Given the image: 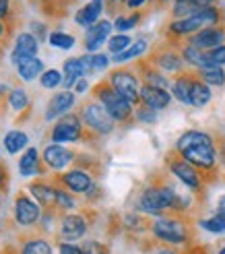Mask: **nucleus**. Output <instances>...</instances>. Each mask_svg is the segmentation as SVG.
<instances>
[{"label":"nucleus","mask_w":225,"mask_h":254,"mask_svg":"<svg viewBox=\"0 0 225 254\" xmlns=\"http://www.w3.org/2000/svg\"><path fill=\"white\" fill-rule=\"evenodd\" d=\"M176 151L180 153L182 159H186L196 170H213L217 163V151L213 136L203 130H188L184 132L178 143Z\"/></svg>","instance_id":"nucleus-1"},{"label":"nucleus","mask_w":225,"mask_h":254,"mask_svg":"<svg viewBox=\"0 0 225 254\" xmlns=\"http://www.w3.org/2000/svg\"><path fill=\"white\" fill-rule=\"evenodd\" d=\"M180 194L176 192L173 186L161 184V186H149L143 190V194L139 198V209L151 215H159L161 211L168 209H178Z\"/></svg>","instance_id":"nucleus-2"},{"label":"nucleus","mask_w":225,"mask_h":254,"mask_svg":"<svg viewBox=\"0 0 225 254\" xmlns=\"http://www.w3.org/2000/svg\"><path fill=\"white\" fill-rule=\"evenodd\" d=\"M95 97H97L99 104H102V106L110 112V116L114 118L116 122H126V120H130L132 112H134V110H132V104L124 99L110 83H99V85L95 87Z\"/></svg>","instance_id":"nucleus-3"},{"label":"nucleus","mask_w":225,"mask_h":254,"mask_svg":"<svg viewBox=\"0 0 225 254\" xmlns=\"http://www.w3.org/2000/svg\"><path fill=\"white\" fill-rule=\"evenodd\" d=\"M151 232L157 240L166 244H184L188 240L190 232H188V225L184 221L176 219V217H159L153 221L151 225Z\"/></svg>","instance_id":"nucleus-4"},{"label":"nucleus","mask_w":225,"mask_h":254,"mask_svg":"<svg viewBox=\"0 0 225 254\" xmlns=\"http://www.w3.org/2000/svg\"><path fill=\"white\" fill-rule=\"evenodd\" d=\"M81 118H83L87 128H91L97 134H110L114 130V124H116V120L110 116V112L99 104V101H89V104L83 108Z\"/></svg>","instance_id":"nucleus-5"},{"label":"nucleus","mask_w":225,"mask_h":254,"mask_svg":"<svg viewBox=\"0 0 225 254\" xmlns=\"http://www.w3.org/2000/svg\"><path fill=\"white\" fill-rule=\"evenodd\" d=\"M116 91L134 106L136 101H141V83L136 79V74H132L130 70H116L110 74V81H108Z\"/></svg>","instance_id":"nucleus-6"},{"label":"nucleus","mask_w":225,"mask_h":254,"mask_svg":"<svg viewBox=\"0 0 225 254\" xmlns=\"http://www.w3.org/2000/svg\"><path fill=\"white\" fill-rule=\"evenodd\" d=\"M81 136H83V122L79 116H74V114L62 116L52 128V141L58 145L60 143H77Z\"/></svg>","instance_id":"nucleus-7"},{"label":"nucleus","mask_w":225,"mask_h":254,"mask_svg":"<svg viewBox=\"0 0 225 254\" xmlns=\"http://www.w3.org/2000/svg\"><path fill=\"white\" fill-rule=\"evenodd\" d=\"M169 170L188 190H192V192L201 190V176H198V172H196V168L192 166V163L178 157V159L169 161Z\"/></svg>","instance_id":"nucleus-8"},{"label":"nucleus","mask_w":225,"mask_h":254,"mask_svg":"<svg viewBox=\"0 0 225 254\" xmlns=\"http://www.w3.org/2000/svg\"><path fill=\"white\" fill-rule=\"evenodd\" d=\"M42 205L37 200H31L27 196H17L15 200V219L19 225H33L42 217Z\"/></svg>","instance_id":"nucleus-9"},{"label":"nucleus","mask_w":225,"mask_h":254,"mask_svg":"<svg viewBox=\"0 0 225 254\" xmlns=\"http://www.w3.org/2000/svg\"><path fill=\"white\" fill-rule=\"evenodd\" d=\"M190 44L201 48L203 52H209V50H215L219 46H225V29L223 27H205L201 31H196L190 37Z\"/></svg>","instance_id":"nucleus-10"},{"label":"nucleus","mask_w":225,"mask_h":254,"mask_svg":"<svg viewBox=\"0 0 225 254\" xmlns=\"http://www.w3.org/2000/svg\"><path fill=\"white\" fill-rule=\"evenodd\" d=\"M112 27H114V23H110V21H97L95 25H91L85 33V50L95 52V50H99L106 42H110Z\"/></svg>","instance_id":"nucleus-11"},{"label":"nucleus","mask_w":225,"mask_h":254,"mask_svg":"<svg viewBox=\"0 0 225 254\" xmlns=\"http://www.w3.org/2000/svg\"><path fill=\"white\" fill-rule=\"evenodd\" d=\"M141 101L143 106L149 110H166L171 101V93L166 91V89H159V87H151V85H143L141 87Z\"/></svg>","instance_id":"nucleus-12"},{"label":"nucleus","mask_w":225,"mask_h":254,"mask_svg":"<svg viewBox=\"0 0 225 254\" xmlns=\"http://www.w3.org/2000/svg\"><path fill=\"white\" fill-rule=\"evenodd\" d=\"M85 232H87V221L81 215H66L60 223V238L64 242H70V244L77 242V240L85 236Z\"/></svg>","instance_id":"nucleus-13"},{"label":"nucleus","mask_w":225,"mask_h":254,"mask_svg":"<svg viewBox=\"0 0 225 254\" xmlns=\"http://www.w3.org/2000/svg\"><path fill=\"white\" fill-rule=\"evenodd\" d=\"M44 161H46V166L48 168H52V170H64L68 163L74 159V153L68 149H64L62 145L54 143V145H48L44 149Z\"/></svg>","instance_id":"nucleus-14"},{"label":"nucleus","mask_w":225,"mask_h":254,"mask_svg":"<svg viewBox=\"0 0 225 254\" xmlns=\"http://www.w3.org/2000/svg\"><path fill=\"white\" fill-rule=\"evenodd\" d=\"M74 106V93L70 91H62V93H56L48 104V110H46V120H54V118H62L72 110Z\"/></svg>","instance_id":"nucleus-15"},{"label":"nucleus","mask_w":225,"mask_h":254,"mask_svg":"<svg viewBox=\"0 0 225 254\" xmlns=\"http://www.w3.org/2000/svg\"><path fill=\"white\" fill-rule=\"evenodd\" d=\"M62 184H64L68 190H72V192H79V194L89 192L91 188H95L93 178L83 170H70L66 174H62Z\"/></svg>","instance_id":"nucleus-16"},{"label":"nucleus","mask_w":225,"mask_h":254,"mask_svg":"<svg viewBox=\"0 0 225 254\" xmlns=\"http://www.w3.org/2000/svg\"><path fill=\"white\" fill-rule=\"evenodd\" d=\"M37 48H40V42H37V37L33 33H21L15 42V50H12V62L19 64L21 60L35 56Z\"/></svg>","instance_id":"nucleus-17"},{"label":"nucleus","mask_w":225,"mask_h":254,"mask_svg":"<svg viewBox=\"0 0 225 254\" xmlns=\"http://www.w3.org/2000/svg\"><path fill=\"white\" fill-rule=\"evenodd\" d=\"M102 10H104V0H91L89 4H85V6L77 12L74 21H77V25H81V27L89 29L91 25H95V23L99 21V15H102Z\"/></svg>","instance_id":"nucleus-18"},{"label":"nucleus","mask_w":225,"mask_h":254,"mask_svg":"<svg viewBox=\"0 0 225 254\" xmlns=\"http://www.w3.org/2000/svg\"><path fill=\"white\" fill-rule=\"evenodd\" d=\"M17 70H19V77L23 81H33L35 77L44 74V62L37 58V56H31V58H25L17 64Z\"/></svg>","instance_id":"nucleus-19"},{"label":"nucleus","mask_w":225,"mask_h":254,"mask_svg":"<svg viewBox=\"0 0 225 254\" xmlns=\"http://www.w3.org/2000/svg\"><path fill=\"white\" fill-rule=\"evenodd\" d=\"M153 62L155 64L164 70V72H180L182 70V66H184V58L180 56V54H176V52H161V54H157L155 58H153Z\"/></svg>","instance_id":"nucleus-20"},{"label":"nucleus","mask_w":225,"mask_h":254,"mask_svg":"<svg viewBox=\"0 0 225 254\" xmlns=\"http://www.w3.org/2000/svg\"><path fill=\"white\" fill-rule=\"evenodd\" d=\"M203 29V23L198 21L196 15H190V17H186V19H176L171 25H169V31L173 35H194L196 31H201Z\"/></svg>","instance_id":"nucleus-21"},{"label":"nucleus","mask_w":225,"mask_h":254,"mask_svg":"<svg viewBox=\"0 0 225 254\" xmlns=\"http://www.w3.org/2000/svg\"><path fill=\"white\" fill-rule=\"evenodd\" d=\"M211 97H213V93H211V89L207 83H203L201 79H194L192 81V89H190V106L194 108H205Z\"/></svg>","instance_id":"nucleus-22"},{"label":"nucleus","mask_w":225,"mask_h":254,"mask_svg":"<svg viewBox=\"0 0 225 254\" xmlns=\"http://www.w3.org/2000/svg\"><path fill=\"white\" fill-rule=\"evenodd\" d=\"M29 192L33 194V198L40 202L42 207H50V205H56V192L58 188H52L48 184H31L29 186Z\"/></svg>","instance_id":"nucleus-23"},{"label":"nucleus","mask_w":225,"mask_h":254,"mask_svg":"<svg viewBox=\"0 0 225 254\" xmlns=\"http://www.w3.org/2000/svg\"><path fill=\"white\" fill-rule=\"evenodd\" d=\"M192 77H188V74H180V77L171 83V93L173 97H176L178 101H182V104H188L190 106V89H192Z\"/></svg>","instance_id":"nucleus-24"},{"label":"nucleus","mask_w":225,"mask_h":254,"mask_svg":"<svg viewBox=\"0 0 225 254\" xmlns=\"http://www.w3.org/2000/svg\"><path fill=\"white\" fill-rule=\"evenodd\" d=\"M64 72H66V77H64V87H66V89H72L74 85H77V81L83 77V74H87L81 58H70V60H66V62H64Z\"/></svg>","instance_id":"nucleus-25"},{"label":"nucleus","mask_w":225,"mask_h":254,"mask_svg":"<svg viewBox=\"0 0 225 254\" xmlns=\"http://www.w3.org/2000/svg\"><path fill=\"white\" fill-rule=\"evenodd\" d=\"M37 168H40V153L35 147H29L19 159V170L23 176H33L37 174Z\"/></svg>","instance_id":"nucleus-26"},{"label":"nucleus","mask_w":225,"mask_h":254,"mask_svg":"<svg viewBox=\"0 0 225 254\" xmlns=\"http://www.w3.org/2000/svg\"><path fill=\"white\" fill-rule=\"evenodd\" d=\"M182 58H184V62H188V64L196 66L198 70L207 68V54L203 52L201 48H196V46H192V44H188V46L182 48Z\"/></svg>","instance_id":"nucleus-27"},{"label":"nucleus","mask_w":225,"mask_h":254,"mask_svg":"<svg viewBox=\"0 0 225 254\" xmlns=\"http://www.w3.org/2000/svg\"><path fill=\"white\" fill-rule=\"evenodd\" d=\"M198 79L209 87H223L225 85V70L221 66H209L198 70Z\"/></svg>","instance_id":"nucleus-28"},{"label":"nucleus","mask_w":225,"mask_h":254,"mask_svg":"<svg viewBox=\"0 0 225 254\" xmlns=\"http://www.w3.org/2000/svg\"><path fill=\"white\" fill-rule=\"evenodd\" d=\"M27 134L25 132H21V130H10V132H6V136H4V147H6V151L8 153H19L21 149H25L27 147Z\"/></svg>","instance_id":"nucleus-29"},{"label":"nucleus","mask_w":225,"mask_h":254,"mask_svg":"<svg viewBox=\"0 0 225 254\" xmlns=\"http://www.w3.org/2000/svg\"><path fill=\"white\" fill-rule=\"evenodd\" d=\"M147 52V42L145 40H139V42H134L130 48H126L122 54H116L114 58H112V62H116V64H120V62H128L132 58H139Z\"/></svg>","instance_id":"nucleus-30"},{"label":"nucleus","mask_w":225,"mask_h":254,"mask_svg":"<svg viewBox=\"0 0 225 254\" xmlns=\"http://www.w3.org/2000/svg\"><path fill=\"white\" fill-rule=\"evenodd\" d=\"M132 46V40L126 35V33H118L114 37H110V42H108V48H110V52L112 54H122L126 48Z\"/></svg>","instance_id":"nucleus-31"},{"label":"nucleus","mask_w":225,"mask_h":254,"mask_svg":"<svg viewBox=\"0 0 225 254\" xmlns=\"http://www.w3.org/2000/svg\"><path fill=\"white\" fill-rule=\"evenodd\" d=\"M48 42H50V46H54V48L70 50V48L74 46V37L68 35V33H62V31H54V33H50Z\"/></svg>","instance_id":"nucleus-32"},{"label":"nucleus","mask_w":225,"mask_h":254,"mask_svg":"<svg viewBox=\"0 0 225 254\" xmlns=\"http://www.w3.org/2000/svg\"><path fill=\"white\" fill-rule=\"evenodd\" d=\"M143 77H145V85H151V87H159V89H168L169 87V81L168 77H164V72H159L155 68H149L147 72H143Z\"/></svg>","instance_id":"nucleus-33"},{"label":"nucleus","mask_w":225,"mask_h":254,"mask_svg":"<svg viewBox=\"0 0 225 254\" xmlns=\"http://www.w3.org/2000/svg\"><path fill=\"white\" fill-rule=\"evenodd\" d=\"M8 106L12 108V110H17V112H21V110H25L29 106V99H27V93L23 91V89H12V91L8 93Z\"/></svg>","instance_id":"nucleus-34"},{"label":"nucleus","mask_w":225,"mask_h":254,"mask_svg":"<svg viewBox=\"0 0 225 254\" xmlns=\"http://www.w3.org/2000/svg\"><path fill=\"white\" fill-rule=\"evenodd\" d=\"M21 254H52V246L46 240H31V242L23 246Z\"/></svg>","instance_id":"nucleus-35"},{"label":"nucleus","mask_w":225,"mask_h":254,"mask_svg":"<svg viewBox=\"0 0 225 254\" xmlns=\"http://www.w3.org/2000/svg\"><path fill=\"white\" fill-rule=\"evenodd\" d=\"M40 83H42L44 89H56V87L62 83V72L56 70V68L44 70V74L40 77Z\"/></svg>","instance_id":"nucleus-36"},{"label":"nucleus","mask_w":225,"mask_h":254,"mask_svg":"<svg viewBox=\"0 0 225 254\" xmlns=\"http://www.w3.org/2000/svg\"><path fill=\"white\" fill-rule=\"evenodd\" d=\"M198 225H201L203 230L211 232V234H223L225 232V219L219 217V215H215V217H211V219L198 221Z\"/></svg>","instance_id":"nucleus-37"},{"label":"nucleus","mask_w":225,"mask_h":254,"mask_svg":"<svg viewBox=\"0 0 225 254\" xmlns=\"http://www.w3.org/2000/svg\"><path fill=\"white\" fill-rule=\"evenodd\" d=\"M207 54V68L209 66H223L225 64V46H219L215 50H209Z\"/></svg>","instance_id":"nucleus-38"},{"label":"nucleus","mask_w":225,"mask_h":254,"mask_svg":"<svg viewBox=\"0 0 225 254\" xmlns=\"http://www.w3.org/2000/svg\"><path fill=\"white\" fill-rule=\"evenodd\" d=\"M139 21H141V15H132V17H118V19H116V23H114V27H116L118 31H128V29H132Z\"/></svg>","instance_id":"nucleus-39"},{"label":"nucleus","mask_w":225,"mask_h":254,"mask_svg":"<svg viewBox=\"0 0 225 254\" xmlns=\"http://www.w3.org/2000/svg\"><path fill=\"white\" fill-rule=\"evenodd\" d=\"M56 205L60 209H74L77 207V202H74V198L66 192V190H58L56 192Z\"/></svg>","instance_id":"nucleus-40"},{"label":"nucleus","mask_w":225,"mask_h":254,"mask_svg":"<svg viewBox=\"0 0 225 254\" xmlns=\"http://www.w3.org/2000/svg\"><path fill=\"white\" fill-rule=\"evenodd\" d=\"M136 120L139 122H145V124H153L157 120V112L155 110H149V108H139L136 110Z\"/></svg>","instance_id":"nucleus-41"},{"label":"nucleus","mask_w":225,"mask_h":254,"mask_svg":"<svg viewBox=\"0 0 225 254\" xmlns=\"http://www.w3.org/2000/svg\"><path fill=\"white\" fill-rule=\"evenodd\" d=\"M83 254H108V248L99 242H87L83 246Z\"/></svg>","instance_id":"nucleus-42"},{"label":"nucleus","mask_w":225,"mask_h":254,"mask_svg":"<svg viewBox=\"0 0 225 254\" xmlns=\"http://www.w3.org/2000/svg\"><path fill=\"white\" fill-rule=\"evenodd\" d=\"M60 254H83V248L74 246L70 242H64V244H60Z\"/></svg>","instance_id":"nucleus-43"},{"label":"nucleus","mask_w":225,"mask_h":254,"mask_svg":"<svg viewBox=\"0 0 225 254\" xmlns=\"http://www.w3.org/2000/svg\"><path fill=\"white\" fill-rule=\"evenodd\" d=\"M74 89H77V93H85L87 89H89V83H87L85 79H79L77 85H74Z\"/></svg>","instance_id":"nucleus-44"},{"label":"nucleus","mask_w":225,"mask_h":254,"mask_svg":"<svg viewBox=\"0 0 225 254\" xmlns=\"http://www.w3.org/2000/svg\"><path fill=\"white\" fill-rule=\"evenodd\" d=\"M217 215L225 219V194H223V196L219 198V202H217Z\"/></svg>","instance_id":"nucleus-45"},{"label":"nucleus","mask_w":225,"mask_h":254,"mask_svg":"<svg viewBox=\"0 0 225 254\" xmlns=\"http://www.w3.org/2000/svg\"><path fill=\"white\" fill-rule=\"evenodd\" d=\"M145 2H147V0H126V6L132 8V10H136V8H141Z\"/></svg>","instance_id":"nucleus-46"},{"label":"nucleus","mask_w":225,"mask_h":254,"mask_svg":"<svg viewBox=\"0 0 225 254\" xmlns=\"http://www.w3.org/2000/svg\"><path fill=\"white\" fill-rule=\"evenodd\" d=\"M190 2H192L194 6H198V8H201V6H211V4L215 2V0H190Z\"/></svg>","instance_id":"nucleus-47"},{"label":"nucleus","mask_w":225,"mask_h":254,"mask_svg":"<svg viewBox=\"0 0 225 254\" xmlns=\"http://www.w3.org/2000/svg\"><path fill=\"white\" fill-rule=\"evenodd\" d=\"M6 12H8V2L6 0H0V19L6 17Z\"/></svg>","instance_id":"nucleus-48"},{"label":"nucleus","mask_w":225,"mask_h":254,"mask_svg":"<svg viewBox=\"0 0 225 254\" xmlns=\"http://www.w3.org/2000/svg\"><path fill=\"white\" fill-rule=\"evenodd\" d=\"M157 254H178L176 250H171V248H164V250H159Z\"/></svg>","instance_id":"nucleus-49"},{"label":"nucleus","mask_w":225,"mask_h":254,"mask_svg":"<svg viewBox=\"0 0 225 254\" xmlns=\"http://www.w3.org/2000/svg\"><path fill=\"white\" fill-rule=\"evenodd\" d=\"M2 33H4V23L0 21V37H2Z\"/></svg>","instance_id":"nucleus-50"},{"label":"nucleus","mask_w":225,"mask_h":254,"mask_svg":"<svg viewBox=\"0 0 225 254\" xmlns=\"http://www.w3.org/2000/svg\"><path fill=\"white\" fill-rule=\"evenodd\" d=\"M2 178H4V170L0 168V184H2Z\"/></svg>","instance_id":"nucleus-51"},{"label":"nucleus","mask_w":225,"mask_h":254,"mask_svg":"<svg viewBox=\"0 0 225 254\" xmlns=\"http://www.w3.org/2000/svg\"><path fill=\"white\" fill-rule=\"evenodd\" d=\"M219 254H225V246H223V248H221V250H219Z\"/></svg>","instance_id":"nucleus-52"},{"label":"nucleus","mask_w":225,"mask_h":254,"mask_svg":"<svg viewBox=\"0 0 225 254\" xmlns=\"http://www.w3.org/2000/svg\"><path fill=\"white\" fill-rule=\"evenodd\" d=\"M161 2H169V0H161Z\"/></svg>","instance_id":"nucleus-53"},{"label":"nucleus","mask_w":225,"mask_h":254,"mask_svg":"<svg viewBox=\"0 0 225 254\" xmlns=\"http://www.w3.org/2000/svg\"><path fill=\"white\" fill-rule=\"evenodd\" d=\"M124 2H126V0H124Z\"/></svg>","instance_id":"nucleus-54"},{"label":"nucleus","mask_w":225,"mask_h":254,"mask_svg":"<svg viewBox=\"0 0 225 254\" xmlns=\"http://www.w3.org/2000/svg\"><path fill=\"white\" fill-rule=\"evenodd\" d=\"M188 2H190V0H188Z\"/></svg>","instance_id":"nucleus-55"}]
</instances>
